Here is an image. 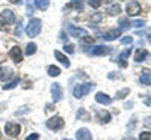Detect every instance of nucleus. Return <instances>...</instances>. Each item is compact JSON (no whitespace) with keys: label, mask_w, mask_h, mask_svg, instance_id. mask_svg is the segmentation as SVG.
Here are the masks:
<instances>
[{"label":"nucleus","mask_w":151,"mask_h":140,"mask_svg":"<svg viewBox=\"0 0 151 140\" xmlns=\"http://www.w3.org/2000/svg\"><path fill=\"white\" fill-rule=\"evenodd\" d=\"M70 8H74V9H77V11H82V8H83L82 0H71V3H70L65 9H70Z\"/></svg>","instance_id":"aec40b11"},{"label":"nucleus","mask_w":151,"mask_h":140,"mask_svg":"<svg viewBox=\"0 0 151 140\" xmlns=\"http://www.w3.org/2000/svg\"><path fill=\"white\" fill-rule=\"evenodd\" d=\"M5 24H12L15 21V15H14V12L12 11H9V9H6L5 12H3V20H2Z\"/></svg>","instance_id":"4468645a"},{"label":"nucleus","mask_w":151,"mask_h":140,"mask_svg":"<svg viewBox=\"0 0 151 140\" xmlns=\"http://www.w3.org/2000/svg\"><path fill=\"white\" fill-rule=\"evenodd\" d=\"M95 101H97V103H100V104L109 106V104L112 103V98H110V96H107L106 94H101V92H98V94L95 95Z\"/></svg>","instance_id":"9b49d317"},{"label":"nucleus","mask_w":151,"mask_h":140,"mask_svg":"<svg viewBox=\"0 0 151 140\" xmlns=\"http://www.w3.org/2000/svg\"><path fill=\"white\" fill-rule=\"evenodd\" d=\"M47 71H48V75H52V77H58V75L60 74V69L58 68V66H48L47 68Z\"/></svg>","instance_id":"b1692460"},{"label":"nucleus","mask_w":151,"mask_h":140,"mask_svg":"<svg viewBox=\"0 0 151 140\" xmlns=\"http://www.w3.org/2000/svg\"><path fill=\"white\" fill-rule=\"evenodd\" d=\"M67 32H68L70 36H74V38H83V36L88 35L85 29H79V27L73 26V24H68L67 26Z\"/></svg>","instance_id":"39448f33"},{"label":"nucleus","mask_w":151,"mask_h":140,"mask_svg":"<svg viewBox=\"0 0 151 140\" xmlns=\"http://www.w3.org/2000/svg\"><path fill=\"white\" fill-rule=\"evenodd\" d=\"M52 95H53V101L55 103H58V101L62 99V89L58 83L52 84Z\"/></svg>","instance_id":"1a4fd4ad"},{"label":"nucleus","mask_w":151,"mask_h":140,"mask_svg":"<svg viewBox=\"0 0 151 140\" xmlns=\"http://www.w3.org/2000/svg\"><path fill=\"white\" fill-rule=\"evenodd\" d=\"M125 11H127V14H129L130 17L137 15V14L141 12V5H139V2H136V0H132V2H129L127 6H125Z\"/></svg>","instance_id":"7ed1b4c3"},{"label":"nucleus","mask_w":151,"mask_h":140,"mask_svg":"<svg viewBox=\"0 0 151 140\" xmlns=\"http://www.w3.org/2000/svg\"><path fill=\"white\" fill-rule=\"evenodd\" d=\"M129 92H130L129 89H122V91L116 92V98H118V99H122L124 96H127V95H129Z\"/></svg>","instance_id":"cd10ccee"},{"label":"nucleus","mask_w":151,"mask_h":140,"mask_svg":"<svg viewBox=\"0 0 151 140\" xmlns=\"http://www.w3.org/2000/svg\"><path fill=\"white\" fill-rule=\"evenodd\" d=\"M121 42H122V44H132V42H133V38H132V36H124L122 39H121Z\"/></svg>","instance_id":"72a5a7b5"},{"label":"nucleus","mask_w":151,"mask_h":140,"mask_svg":"<svg viewBox=\"0 0 151 140\" xmlns=\"http://www.w3.org/2000/svg\"><path fill=\"white\" fill-rule=\"evenodd\" d=\"M17 84H18V77H14L9 83H6V84L3 86V89H5V91H9V89H14Z\"/></svg>","instance_id":"4be33fe9"},{"label":"nucleus","mask_w":151,"mask_h":140,"mask_svg":"<svg viewBox=\"0 0 151 140\" xmlns=\"http://www.w3.org/2000/svg\"><path fill=\"white\" fill-rule=\"evenodd\" d=\"M118 24H119L121 29H127V30H129V29L132 27V23L127 20V17H121V18L118 20Z\"/></svg>","instance_id":"a211bd4d"},{"label":"nucleus","mask_w":151,"mask_h":140,"mask_svg":"<svg viewBox=\"0 0 151 140\" xmlns=\"http://www.w3.org/2000/svg\"><path fill=\"white\" fill-rule=\"evenodd\" d=\"M118 77H119V75H116V74H115V75H113V74H109V79H118Z\"/></svg>","instance_id":"58836bf2"},{"label":"nucleus","mask_w":151,"mask_h":140,"mask_svg":"<svg viewBox=\"0 0 151 140\" xmlns=\"http://www.w3.org/2000/svg\"><path fill=\"white\" fill-rule=\"evenodd\" d=\"M98 118H100V122L107 124V122L110 121V113H109V111H100V113H98Z\"/></svg>","instance_id":"412c9836"},{"label":"nucleus","mask_w":151,"mask_h":140,"mask_svg":"<svg viewBox=\"0 0 151 140\" xmlns=\"http://www.w3.org/2000/svg\"><path fill=\"white\" fill-rule=\"evenodd\" d=\"M47 126L50 130H60L62 126H64V121H62V118H59V116H53V118H50L47 121Z\"/></svg>","instance_id":"423d86ee"},{"label":"nucleus","mask_w":151,"mask_h":140,"mask_svg":"<svg viewBox=\"0 0 151 140\" xmlns=\"http://www.w3.org/2000/svg\"><path fill=\"white\" fill-rule=\"evenodd\" d=\"M139 140H151V133L150 131H145L139 136Z\"/></svg>","instance_id":"2f4dec72"},{"label":"nucleus","mask_w":151,"mask_h":140,"mask_svg":"<svg viewBox=\"0 0 151 140\" xmlns=\"http://www.w3.org/2000/svg\"><path fill=\"white\" fill-rule=\"evenodd\" d=\"M64 50H65V51H67V53H70V54H73V53H74V45H73V44H67V45L64 47Z\"/></svg>","instance_id":"473e14b6"},{"label":"nucleus","mask_w":151,"mask_h":140,"mask_svg":"<svg viewBox=\"0 0 151 140\" xmlns=\"http://www.w3.org/2000/svg\"><path fill=\"white\" fill-rule=\"evenodd\" d=\"M35 51H36V45H35L33 42L27 44V47H26V54H27V56H32V54H35Z\"/></svg>","instance_id":"a878e982"},{"label":"nucleus","mask_w":151,"mask_h":140,"mask_svg":"<svg viewBox=\"0 0 151 140\" xmlns=\"http://www.w3.org/2000/svg\"><path fill=\"white\" fill-rule=\"evenodd\" d=\"M48 5H50L48 0H35V6L40 11H45L48 8Z\"/></svg>","instance_id":"6ab92c4d"},{"label":"nucleus","mask_w":151,"mask_h":140,"mask_svg":"<svg viewBox=\"0 0 151 140\" xmlns=\"http://www.w3.org/2000/svg\"><path fill=\"white\" fill-rule=\"evenodd\" d=\"M20 130H21V126H20L18 124H14V122H8V124L5 125V131H6V134L11 136V137H17V136L20 134Z\"/></svg>","instance_id":"20e7f679"},{"label":"nucleus","mask_w":151,"mask_h":140,"mask_svg":"<svg viewBox=\"0 0 151 140\" xmlns=\"http://www.w3.org/2000/svg\"><path fill=\"white\" fill-rule=\"evenodd\" d=\"M100 20H101V15H100V14H97V15L92 17V21H100Z\"/></svg>","instance_id":"4c0bfd02"},{"label":"nucleus","mask_w":151,"mask_h":140,"mask_svg":"<svg viewBox=\"0 0 151 140\" xmlns=\"http://www.w3.org/2000/svg\"><path fill=\"white\" fill-rule=\"evenodd\" d=\"M103 2H107L109 3V2H112V0H103Z\"/></svg>","instance_id":"37998d69"},{"label":"nucleus","mask_w":151,"mask_h":140,"mask_svg":"<svg viewBox=\"0 0 151 140\" xmlns=\"http://www.w3.org/2000/svg\"><path fill=\"white\" fill-rule=\"evenodd\" d=\"M11 3H21V0H9Z\"/></svg>","instance_id":"a19ab883"},{"label":"nucleus","mask_w":151,"mask_h":140,"mask_svg":"<svg viewBox=\"0 0 151 140\" xmlns=\"http://www.w3.org/2000/svg\"><path fill=\"white\" fill-rule=\"evenodd\" d=\"M132 26H134V27H144L145 26V21L144 20H134L132 23Z\"/></svg>","instance_id":"7c9ffc66"},{"label":"nucleus","mask_w":151,"mask_h":140,"mask_svg":"<svg viewBox=\"0 0 151 140\" xmlns=\"http://www.w3.org/2000/svg\"><path fill=\"white\" fill-rule=\"evenodd\" d=\"M148 42H150V44H151V35H150V36H148Z\"/></svg>","instance_id":"79ce46f5"},{"label":"nucleus","mask_w":151,"mask_h":140,"mask_svg":"<svg viewBox=\"0 0 151 140\" xmlns=\"http://www.w3.org/2000/svg\"><path fill=\"white\" fill-rule=\"evenodd\" d=\"M26 14L27 15H32L33 14V5H30V3L27 5V12H26Z\"/></svg>","instance_id":"e433bc0d"},{"label":"nucleus","mask_w":151,"mask_h":140,"mask_svg":"<svg viewBox=\"0 0 151 140\" xmlns=\"http://www.w3.org/2000/svg\"><path fill=\"white\" fill-rule=\"evenodd\" d=\"M9 56L12 57V59H14V62H21L23 60V53H21V48L20 47H14V48H12L11 50V51H9Z\"/></svg>","instance_id":"9d476101"},{"label":"nucleus","mask_w":151,"mask_h":140,"mask_svg":"<svg viewBox=\"0 0 151 140\" xmlns=\"http://www.w3.org/2000/svg\"><path fill=\"white\" fill-rule=\"evenodd\" d=\"M107 12H109V15H118L119 12H121V6L119 5H112Z\"/></svg>","instance_id":"393cba45"},{"label":"nucleus","mask_w":151,"mask_h":140,"mask_svg":"<svg viewBox=\"0 0 151 140\" xmlns=\"http://www.w3.org/2000/svg\"><path fill=\"white\" fill-rule=\"evenodd\" d=\"M121 35V29H112V30H107V32H103L101 38L106 41H113Z\"/></svg>","instance_id":"6e6552de"},{"label":"nucleus","mask_w":151,"mask_h":140,"mask_svg":"<svg viewBox=\"0 0 151 140\" xmlns=\"http://www.w3.org/2000/svg\"><path fill=\"white\" fill-rule=\"evenodd\" d=\"M76 136H77V140H92L89 130H86V128H80L76 133Z\"/></svg>","instance_id":"ddd939ff"},{"label":"nucleus","mask_w":151,"mask_h":140,"mask_svg":"<svg viewBox=\"0 0 151 140\" xmlns=\"http://www.w3.org/2000/svg\"><path fill=\"white\" fill-rule=\"evenodd\" d=\"M41 27H42V24H41V20H38V18H32L27 24V27H26V35L29 38H35L40 35L41 32Z\"/></svg>","instance_id":"f257e3e1"},{"label":"nucleus","mask_w":151,"mask_h":140,"mask_svg":"<svg viewBox=\"0 0 151 140\" xmlns=\"http://www.w3.org/2000/svg\"><path fill=\"white\" fill-rule=\"evenodd\" d=\"M77 118H79V119H85V121H89V114H88L83 109H79V111H77Z\"/></svg>","instance_id":"bb28decb"},{"label":"nucleus","mask_w":151,"mask_h":140,"mask_svg":"<svg viewBox=\"0 0 151 140\" xmlns=\"http://www.w3.org/2000/svg\"><path fill=\"white\" fill-rule=\"evenodd\" d=\"M21 33H23V26H21V24H18L17 29H15V36H21Z\"/></svg>","instance_id":"f704fd0d"},{"label":"nucleus","mask_w":151,"mask_h":140,"mask_svg":"<svg viewBox=\"0 0 151 140\" xmlns=\"http://www.w3.org/2000/svg\"><path fill=\"white\" fill-rule=\"evenodd\" d=\"M139 81L141 84H151V72L148 69H144L142 75L139 77Z\"/></svg>","instance_id":"2eb2a0df"},{"label":"nucleus","mask_w":151,"mask_h":140,"mask_svg":"<svg viewBox=\"0 0 151 140\" xmlns=\"http://www.w3.org/2000/svg\"><path fill=\"white\" fill-rule=\"evenodd\" d=\"M92 89H94V84H91V83L79 84V86L74 87V96L76 98H83V96H86L88 94H89Z\"/></svg>","instance_id":"f03ea898"},{"label":"nucleus","mask_w":151,"mask_h":140,"mask_svg":"<svg viewBox=\"0 0 151 140\" xmlns=\"http://www.w3.org/2000/svg\"><path fill=\"white\" fill-rule=\"evenodd\" d=\"M130 53H132V50H130V48H125L124 51L119 54V57H118V63H119V65H121L122 68L127 66V62H125V59H129Z\"/></svg>","instance_id":"f8f14e48"},{"label":"nucleus","mask_w":151,"mask_h":140,"mask_svg":"<svg viewBox=\"0 0 151 140\" xmlns=\"http://www.w3.org/2000/svg\"><path fill=\"white\" fill-rule=\"evenodd\" d=\"M148 56H150V53L147 51V50H137V53L134 56V60L136 62H144Z\"/></svg>","instance_id":"f3484780"},{"label":"nucleus","mask_w":151,"mask_h":140,"mask_svg":"<svg viewBox=\"0 0 151 140\" xmlns=\"http://www.w3.org/2000/svg\"><path fill=\"white\" fill-rule=\"evenodd\" d=\"M109 53H110V47H106V45L92 47V50L89 51V54H92V56H104V54H109Z\"/></svg>","instance_id":"0eeeda50"},{"label":"nucleus","mask_w":151,"mask_h":140,"mask_svg":"<svg viewBox=\"0 0 151 140\" xmlns=\"http://www.w3.org/2000/svg\"><path fill=\"white\" fill-rule=\"evenodd\" d=\"M38 139H40V136H38L36 133H33V134L27 136V139H26V140H38Z\"/></svg>","instance_id":"c9c22d12"},{"label":"nucleus","mask_w":151,"mask_h":140,"mask_svg":"<svg viewBox=\"0 0 151 140\" xmlns=\"http://www.w3.org/2000/svg\"><path fill=\"white\" fill-rule=\"evenodd\" d=\"M82 42H83L85 45H86V44H88V45H91V44L94 42V38H92V36H88V35H86V36H83V38H82Z\"/></svg>","instance_id":"c756f323"},{"label":"nucleus","mask_w":151,"mask_h":140,"mask_svg":"<svg viewBox=\"0 0 151 140\" xmlns=\"http://www.w3.org/2000/svg\"><path fill=\"white\" fill-rule=\"evenodd\" d=\"M88 3H89V6H92V8H100L101 6V0H88Z\"/></svg>","instance_id":"c85d7f7f"},{"label":"nucleus","mask_w":151,"mask_h":140,"mask_svg":"<svg viewBox=\"0 0 151 140\" xmlns=\"http://www.w3.org/2000/svg\"><path fill=\"white\" fill-rule=\"evenodd\" d=\"M11 69L9 68H2L0 69V80H6V79H9L11 77Z\"/></svg>","instance_id":"5701e85b"},{"label":"nucleus","mask_w":151,"mask_h":140,"mask_svg":"<svg viewBox=\"0 0 151 140\" xmlns=\"http://www.w3.org/2000/svg\"><path fill=\"white\" fill-rule=\"evenodd\" d=\"M145 104H147V106L151 104V98H147V99H145Z\"/></svg>","instance_id":"ea45409f"},{"label":"nucleus","mask_w":151,"mask_h":140,"mask_svg":"<svg viewBox=\"0 0 151 140\" xmlns=\"http://www.w3.org/2000/svg\"><path fill=\"white\" fill-rule=\"evenodd\" d=\"M55 57H56V59H58V60H59L60 63H64V65H65L67 68L70 66V60H68V57H67L65 54H62L60 51H58V50L55 51Z\"/></svg>","instance_id":"dca6fc26"}]
</instances>
